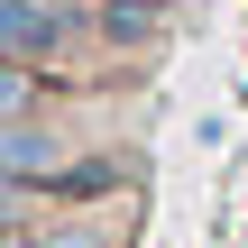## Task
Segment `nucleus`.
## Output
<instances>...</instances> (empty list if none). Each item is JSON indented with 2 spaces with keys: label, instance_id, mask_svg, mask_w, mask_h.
I'll list each match as a JSON object with an SVG mask.
<instances>
[{
  "label": "nucleus",
  "instance_id": "f257e3e1",
  "mask_svg": "<svg viewBox=\"0 0 248 248\" xmlns=\"http://www.w3.org/2000/svg\"><path fill=\"white\" fill-rule=\"evenodd\" d=\"M0 248H120V230L92 221V212H64V221H18Z\"/></svg>",
  "mask_w": 248,
  "mask_h": 248
},
{
  "label": "nucleus",
  "instance_id": "f03ea898",
  "mask_svg": "<svg viewBox=\"0 0 248 248\" xmlns=\"http://www.w3.org/2000/svg\"><path fill=\"white\" fill-rule=\"evenodd\" d=\"M92 37L147 46V37H166V0H92Z\"/></svg>",
  "mask_w": 248,
  "mask_h": 248
}]
</instances>
